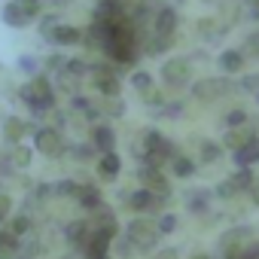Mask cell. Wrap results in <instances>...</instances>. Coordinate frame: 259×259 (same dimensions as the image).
<instances>
[{
    "label": "cell",
    "instance_id": "38",
    "mask_svg": "<svg viewBox=\"0 0 259 259\" xmlns=\"http://www.w3.org/2000/svg\"><path fill=\"white\" fill-rule=\"evenodd\" d=\"M180 110H183V104H168L165 107V116H180Z\"/></svg>",
    "mask_w": 259,
    "mask_h": 259
},
{
    "label": "cell",
    "instance_id": "10",
    "mask_svg": "<svg viewBox=\"0 0 259 259\" xmlns=\"http://www.w3.org/2000/svg\"><path fill=\"white\" fill-rule=\"evenodd\" d=\"M235 162H238L241 168H247V165L259 162V138H253V141H247L241 150H235Z\"/></svg>",
    "mask_w": 259,
    "mask_h": 259
},
{
    "label": "cell",
    "instance_id": "15",
    "mask_svg": "<svg viewBox=\"0 0 259 259\" xmlns=\"http://www.w3.org/2000/svg\"><path fill=\"white\" fill-rule=\"evenodd\" d=\"M119 168H122V162H119V156H116V153H104V156H101V162H98L101 177H110V180L119 174Z\"/></svg>",
    "mask_w": 259,
    "mask_h": 259
},
{
    "label": "cell",
    "instance_id": "33",
    "mask_svg": "<svg viewBox=\"0 0 259 259\" xmlns=\"http://www.w3.org/2000/svg\"><path fill=\"white\" fill-rule=\"evenodd\" d=\"M198 31H201V34H204V37H213V34H217V31H220V28H217V25H213V22H210V19H204V22H198Z\"/></svg>",
    "mask_w": 259,
    "mask_h": 259
},
{
    "label": "cell",
    "instance_id": "6",
    "mask_svg": "<svg viewBox=\"0 0 259 259\" xmlns=\"http://www.w3.org/2000/svg\"><path fill=\"white\" fill-rule=\"evenodd\" d=\"M46 37H49L52 43H58V46H73V43L82 40V31H76V28H70V25H55Z\"/></svg>",
    "mask_w": 259,
    "mask_h": 259
},
{
    "label": "cell",
    "instance_id": "16",
    "mask_svg": "<svg viewBox=\"0 0 259 259\" xmlns=\"http://www.w3.org/2000/svg\"><path fill=\"white\" fill-rule=\"evenodd\" d=\"M25 132H28V125L22 119H7V125H4V135H7L10 144H19L25 138Z\"/></svg>",
    "mask_w": 259,
    "mask_h": 259
},
{
    "label": "cell",
    "instance_id": "9",
    "mask_svg": "<svg viewBox=\"0 0 259 259\" xmlns=\"http://www.w3.org/2000/svg\"><path fill=\"white\" fill-rule=\"evenodd\" d=\"M141 183H144V189H150V192H165L168 189V183H165V177L159 174V168H141Z\"/></svg>",
    "mask_w": 259,
    "mask_h": 259
},
{
    "label": "cell",
    "instance_id": "7",
    "mask_svg": "<svg viewBox=\"0 0 259 259\" xmlns=\"http://www.w3.org/2000/svg\"><path fill=\"white\" fill-rule=\"evenodd\" d=\"M162 204H165V201H162L159 195H153L150 189H138V192L132 195V207H135V210H150V213H153V210H159Z\"/></svg>",
    "mask_w": 259,
    "mask_h": 259
},
{
    "label": "cell",
    "instance_id": "18",
    "mask_svg": "<svg viewBox=\"0 0 259 259\" xmlns=\"http://www.w3.org/2000/svg\"><path fill=\"white\" fill-rule=\"evenodd\" d=\"M76 198H79L89 210L101 207V195H98V189H95V186H79V189H76Z\"/></svg>",
    "mask_w": 259,
    "mask_h": 259
},
{
    "label": "cell",
    "instance_id": "22",
    "mask_svg": "<svg viewBox=\"0 0 259 259\" xmlns=\"http://www.w3.org/2000/svg\"><path fill=\"white\" fill-rule=\"evenodd\" d=\"M16 7L22 10V16H25L28 22L40 16V0H16Z\"/></svg>",
    "mask_w": 259,
    "mask_h": 259
},
{
    "label": "cell",
    "instance_id": "39",
    "mask_svg": "<svg viewBox=\"0 0 259 259\" xmlns=\"http://www.w3.org/2000/svg\"><path fill=\"white\" fill-rule=\"evenodd\" d=\"M107 110H110V116H122V110H125V107H122L119 101H113V104H110Z\"/></svg>",
    "mask_w": 259,
    "mask_h": 259
},
{
    "label": "cell",
    "instance_id": "43",
    "mask_svg": "<svg viewBox=\"0 0 259 259\" xmlns=\"http://www.w3.org/2000/svg\"><path fill=\"white\" fill-rule=\"evenodd\" d=\"M253 19H259V4H256V7H253Z\"/></svg>",
    "mask_w": 259,
    "mask_h": 259
},
{
    "label": "cell",
    "instance_id": "40",
    "mask_svg": "<svg viewBox=\"0 0 259 259\" xmlns=\"http://www.w3.org/2000/svg\"><path fill=\"white\" fill-rule=\"evenodd\" d=\"M256 85H259V76H247V79H244V85H241V89H256Z\"/></svg>",
    "mask_w": 259,
    "mask_h": 259
},
{
    "label": "cell",
    "instance_id": "12",
    "mask_svg": "<svg viewBox=\"0 0 259 259\" xmlns=\"http://www.w3.org/2000/svg\"><path fill=\"white\" fill-rule=\"evenodd\" d=\"M92 144L101 150V153H113V144H116V135L110 132L107 125H98L95 128V135H92Z\"/></svg>",
    "mask_w": 259,
    "mask_h": 259
},
{
    "label": "cell",
    "instance_id": "31",
    "mask_svg": "<svg viewBox=\"0 0 259 259\" xmlns=\"http://www.w3.org/2000/svg\"><path fill=\"white\" fill-rule=\"evenodd\" d=\"M28 229H31V223H28L25 217H19V220H13V229H10V232H13V235L19 238V235H25Z\"/></svg>",
    "mask_w": 259,
    "mask_h": 259
},
{
    "label": "cell",
    "instance_id": "24",
    "mask_svg": "<svg viewBox=\"0 0 259 259\" xmlns=\"http://www.w3.org/2000/svg\"><path fill=\"white\" fill-rule=\"evenodd\" d=\"M132 85H135V89H141V92H147V89H153V76H150V73H144V70H138V73L132 76Z\"/></svg>",
    "mask_w": 259,
    "mask_h": 259
},
{
    "label": "cell",
    "instance_id": "3",
    "mask_svg": "<svg viewBox=\"0 0 259 259\" xmlns=\"http://www.w3.org/2000/svg\"><path fill=\"white\" fill-rule=\"evenodd\" d=\"M34 147L43 156H58L61 153V135L55 132V128H40L37 138H34Z\"/></svg>",
    "mask_w": 259,
    "mask_h": 259
},
{
    "label": "cell",
    "instance_id": "27",
    "mask_svg": "<svg viewBox=\"0 0 259 259\" xmlns=\"http://www.w3.org/2000/svg\"><path fill=\"white\" fill-rule=\"evenodd\" d=\"M189 210H195V213H201V210H207V195H204V192H198V195H192V198H189Z\"/></svg>",
    "mask_w": 259,
    "mask_h": 259
},
{
    "label": "cell",
    "instance_id": "32",
    "mask_svg": "<svg viewBox=\"0 0 259 259\" xmlns=\"http://www.w3.org/2000/svg\"><path fill=\"white\" fill-rule=\"evenodd\" d=\"M10 210H13V201H10V195H0V223H4V220L10 217Z\"/></svg>",
    "mask_w": 259,
    "mask_h": 259
},
{
    "label": "cell",
    "instance_id": "2",
    "mask_svg": "<svg viewBox=\"0 0 259 259\" xmlns=\"http://www.w3.org/2000/svg\"><path fill=\"white\" fill-rule=\"evenodd\" d=\"M128 241H132L135 247H141V250H150L159 241V229L150 220H135L132 226H128Z\"/></svg>",
    "mask_w": 259,
    "mask_h": 259
},
{
    "label": "cell",
    "instance_id": "29",
    "mask_svg": "<svg viewBox=\"0 0 259 259\" xmlns=\"http://www.w3.org/2000/svg\"><path fill=\"white\" fill-rule=\"evenodd\" d=\"M168 46H171V37H159V34H156V43H150V52L159 55V52H165Z\"/></svg>",
    "mask_w": 259,
    "mask_h": 259
},
{
    "label": "cell",
    "instance_id": "11",
    "mask_svg": "<svg viewBox=\"0 0 259 259\" xmlns=\"http://www.w3.org/2000/svg\"><path fill=\"white\" fill-rule=\"evenodd\" d=\"M89 235H92V229H89V223H85V220H76V223H70V226H67V241H70V244H76V247H85Z\"/></svg>",
    "mask_w": 259,
    "mask_h": 259
},
{
    "label": "cell",
    "instance_id": "41",
    "mask_svg": "<svg viewBox=\"0 0 259 259\" xmlns=\"http://www.w3.org/2000/svg\"><path fill=\"white\" fill-rule=\"evenodd\" d=\"M250 195H253V201L259 204V180H253V186H250Z\"/></svg>",
    "mask_w": 259,
    "mask_h": 259
},
{
    "label": "cell",
    "instance_id": "8",
    "mask_svg": "<svg viewBox=\"0 0 259 259\" xmlns=\"http://www.w3.org/2000/svg\"><path fill=\"white\" fill-rule=\"evenodd\" d=\"M174 28H177V13H174L171 7H162L159 16H156V34H159V37H171Z\"/></svg>",
    "mask_w": 259,
    "mask_h": 259
},
{
    "label": "cell",
    "instance_id": "4",
    "mask_svg": "<svg viewBox=\"0 0 259 259\" xmlns=\"http://www.w3.org/2000/svg\"><path fill=\"white\" fill-rule=\"evenodd\" d=\"M162 79H165L168 85H186V82H189V61H183V58L168 61V64L162 67Z\"/></svg>",
    "mask_w": 259,
    "mask_h": 259
},
{
    "label": "cell",
    "instance_id": "19",
    "mask_svg": "<svg viewBox=\"0 0 259 259\" xmlns=\"http://www.w3.org/2000/svg\"><path fill=\"white\" fill-rule=\"evenodd\" d=\"M247 141H253V138H250V132H244V128H232L226 135V147H232V150H241Z\"/></svg>",
    "mask_w": 259,
    "mask_h": 259
},
{
    "label": "cell",
    "instance_id": "28",
    "mask_svg": "<svg viewBox=\"0 0 259 259\" xmlns=\"http://www.w3.org/2000/svg\"><path fill=\"white\" fill-rule=\"evenodd\" d=\"M156 229H159V235H168V232H174V229H177V220H174L171 213H165V217L159 220V226H156Z\"/></svg>",
    "mask_w": 259,
    "mask_h": 259
},
{
    "label": "cell",
    "instance_id": "14",
    "mask_svg": "<svg viewBox=\"0 0 259 259\" xmlns=\"http://www.w3.org/2000/svg\"><path fill=\"white\" fill-rule=\"evenodd\" d=\"M95 85H98L104 95H110V98L119 95V79H116L110 70H98V73H95Z\"/></svg>",
    "mask_w": 259,
    "mask_h": 259
},
{
    "label": "cell",
    "instance_id": "35",
    "mask_svg": "<svg viewBox=\"0 0 259 259\" xmlns=\"http://www.w3.org/2000/svg\"><path fill=\"white\" fill-rule=\"evenodd\" d=\"M67 70H70V73H76V76H79V73H85V61H82V58L67 61Z\"/></svg>",
    "mask_w": 259,
    "mask_h": 259
},
{
    "label": "cell",
    "instance_id": "17",
    "mask_svg": "<svg viewBox=\"0 0 259 259\" xmlns=\"http://www.w3.org/2000/svg\"><path fill=\"white\" fill-rule=\"evenodd\" d=\"M16 247H19V238L10 229H4V232H0V259H13Z\"/></svg>",
    "mask_w": 259,
    "mask_h": 259
},
{
    "label": "cell",
    "instance_id": "45",
    "mask_svg": "<svg viewBox=\"0 0 259 259\" xmlns=\"http://www.w3.org/2000/svg\"><path fill=\"white\" fill-rule=\"evenodd\" d=\"M192 259H207V256H192Z\"/></svg>",
    "mask_w": 259,
    "mask_h": 259
},
{
    "label": "cell",
    "instance_id": "44",
    "mask_svg": "<svg viewBox=\"0 0 259 259\" xmlns=\"http://www.w3.org/2000/svg\"><path fill=\"white\" fill-rule=\"evenodd\" d=\"M256 4H259V0H250V7H256Z\"/></svg>",
    "mask_w": 259,
    "mask_h": 259
},
{
    "label": "cell",
    "instance_id": "13",
    "mask_svg": "<svg viewBox=\"0 0 259 259\" xmlns=\"http://www.w3.org/2000/svg\"><path fill=\"white\" fill-rule=\"evenodd\" d=\"M220 67H223L226 73H238V70L244 67V52H238V49L223 52V55H220Z\"/></svg>",
    "mask_w": 259,
    "mask_h": 259
},
{
    "label": "cell",
    "instance_id": "30",
    "mask_svg": "<svg viewBox=\"0 0 259 259\" xmlns=\"http://www.w3.org/2000/svg\"><path fill=\"white\" fill-rule=\"evenodd\" d=\"M201 159H204V162H217V159H220V147L204 144V147H201Z\"/></svg>",
    "mask_w": 259,
    "mask_h": 259
},
{
    "label": "cell",
    "instance_id": "20",
    "mask_svg": "<svg viewBox=\"0 0 259 259\" xmlns=\"http://www.w3.org/2000/svg\"><path fill=\"white\" fill-rule=\"evenodd\" d=\"M4 22H7V25H13V28H25V25H28V19L22 16V10H19L16 4H10V7L4 10Z\"/></svg>",
    "mask_w": 259,
    "mask_h": 259
},
{
    "label": "cell",
    "instance_id": "1",
    "mask_svg": "<svg viewBox=\"0 0 259 259\" xmlns=\"http://www.w3.org/2000/svg\"><path fill=\"white\" fill-rule=\"evenodd\" d=\"M22 98L34 107V113H43V110H49L52 104H55V98H52V89H49V82L43 79V76H37V79H31L25 89H22Z\"/></svg>",
    "mask_w": 259,
    "mask_h": 259
},
{
    "label": "cell",
    "instance_id": "25",
    "mask_svg": "<svg viewBox=\"0 0 259 259\" xmlns=\"http://www.w3.org/2000/svg\"><path fill=\"white\" fill-rule=\"evenodd\" d=\"M226 122H229L232 128H241V125L247 122V113H244V110H229V113H226Z\"/></svg>",
    "mask_w": 259,
    "mask_h": 259
},
{
    "label": "cell",
    "instance_id": "21",
    "mask_svg": "<svg viewBox=\"0 0 259 259\" xmlns=\"http://www.w3.org/2000/svg\"><path fill=\"white\" fill-rule=\"evenodd\" d=\"M253 180H256V177L250 174V168H241V171L232 177V186H235V192H241V189H250V186H253Z\"/></svg>",
    "mask_w": 259,
    "mask_h": 259
},
{
    "label": "cell",
    "instance_id": "37",
    "mask_svg": "<svg viewBox=\"0 0 259 259\" xmlns=\"http://www.w3.org/2000/svg\"><path fill=\"white\" fill-rule=\"evenodd\" d=\"M247 52H253V55H259V31L250 37V43H247Z\"/></svg>",
    "mask_w": 259,
    "mask_h": 259
},
{
    "label": "cell",
    "instance_id": "23",
    "mask_svg": "<svg viewBox=\"0 0 259 259\" xmlns=\"http://www.w3.org/2000/svg\"><path fill=\"white\" fill-rule=\"evenodd\" d=\"M171 168H174L177 177H192V174H195V162H192V159H174Z\"/></svg>",
    "mask_w": 259,
    "mask_h": 259
},
{
    "label": "cell",
    "instance_id": "5",
    "mask_svg": "<svg viewBox=\"0 0 259 259\" xmlns=\"http://www.w3.org/2000/svg\"><path fill=\"white\" fill-rule=\"evenodd\" d=\"M232 85L226 82V79H201V82H195V98L198 101H217V98H223L226 92H229Z\"/></svg>",
    "mask_w": 259,
    "mask_h": 259
},
{
    "label": "cell",
    "instance_id": "34",
    "mask_svg": "<svg viewBox=\"0 0 259 259\" xmlns=\"http://www.w3.org/2000/svg\"><path fill=\"white\" fill-rule=\"evenodd\" d=\"M217 195H220V198H232V195H235V186H232V180L220 183V186H217Z\"/></svg>",
    "mask_w": 259,
    "mask_h": 259
},
{
    "label": "cell",
    "instance_id": "42",
    "mask_svg": "<svg viewBox=\"0 0 259 259\" xmlns=\"http://www.w3.org/2000/svg\"><path fill=\"white\" fill-rule=\"evenodd\" d=\"M156 259H177V256H174V253H159Z\"/></svg>",
    "mask_w": 259,
    "mask_h": 259
},
{
    "label": "cell",
    "instance_id": "36",
    "mask_svg": "<svg viewBox=\"0 0 259 259\" xmlns=\"http://www.w3.org/2000/svg\"><path fill=\"white\" fill-rule=\"evenodd\" d=\"M76 189H79V186H76V183H70V180L58 183V192H61V195H76Z\"/></svg>",
    "mask_w": 259,
    "mask_h": 259
},
{
    "label": "cell",
    "instance_id": "26",
    "mask_svg": "<svg viewBox=\"0 0 259 259\" xmlns=\"http://www.w3.org/2000/svg\"><path fill=\"white\" fill-rule=\"evenodd\" d=\"M13 159H16V165H19V168H28V165H31V150L16 147V150H13Z\"/></svg>",
    "mask_w": 259,
    "mask_h": 259
}]
</instances>
